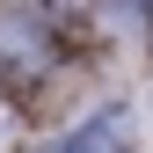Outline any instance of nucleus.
<instances>
[{
    "label": "nucleus",
    "instance_id": "nucleus-1",
    "mask_svg": "<svg viewBox=\"0 0 153 153\" xmlns=\"http://www.w3.org/2000/svg\"><path fill=\"white\" fill-rule=\"evenodd\" d=\"M44 153H139V117H131L124 102L88 109V117H73V124H66Z\"/></svg>",
    "mask_w": 153,
    "mask_h": 153
},
{
    "label": "nucleus",
    "instance_id": "nucleus-2",
    "mask_svg": "<svg viewBox=\"0 0 153 153\" xmlns=\"http://www.w3.org/2000/svg\"><path fill=\"white\" fill-rule=\"evenodd\" d=\"M0 66L7 73H44L51 66V22L36 7H0Z\"/></svg>",
    "mask_w": 153,
    "mask_h": 153
},
{
    "label": "nucleus",
    "instance_id": "nucleus-3",
    "mask_svg": "<svg viewBox=\"0 0 153 153\" xmlns=\"http://www.w3.org/2000/svg\"><path fill=\"white\" fill-rule=\"evenodd\" d=\"M15 139H22V117H15V102H7V95H0V153H7Z\"/></svg>",
    "mask_w": 153,
    "mask_h": 153
}]
</instances>
